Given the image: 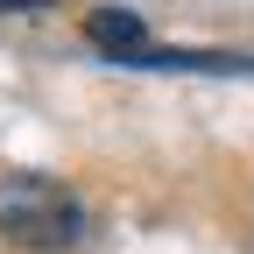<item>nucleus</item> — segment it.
Here are the masks:
<instances>
[{
  "instance_id": "1",
  "label": "nucleus",
  "mask_w": 254,
  "mask_h": 254,
  "mask_svg": "<svg viewBox=\"0 0 254 254\" xmlns=\"http://www.w3.org/2000/svg\"><path fill=\"white\" fill-rule=\"evenodd\" d=\"M0 240L14 247H36V254H57V247H78L85 240V212L64 184L50 177H14L0 190Z\"/></svg>"
},
{
  "instance_id": "2",
  "label": "nucleus",
  "mask_w": 254,
  "mask_h": 254,
  "mask_svg": "<svg viewBox=\"0 0 254 254\" xmlns=\"http://www.w3.org/2000/svg\"><path fill=\"white\" fill-rule=\"evenodd\" d=\"M85 43L106 50V57H120V64H134V57L148 50V21L127 14V7H99V14L85 21Z\"/></svg>"
},
{
  "instance_id": "3",
  "label": "nucleus",
  "mask_w": 254,
  "mask_h": 254,
  "mask_svg": "<svg viewBox=\"0 0 254 254\" xmlns=\"http://www.w3.org/2000/svg\"><path fill=\"white\" fill-rule=\"evenodd\" d=\"M36 7H50V0H0V14H36Z\"/></svg>"
}]
</instances>
